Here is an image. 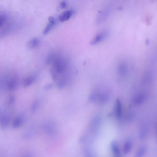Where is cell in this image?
<instances>
[{"mask_svg":"<svg viewBox=\"0 0 157 157\" xmlns=\"http://www.w3.org/2000/svg\"><path fill=\"white\" fill-rule=\"evenodd\" d=\"M72 11H66L62 12L58 17V19L61 22H64L68 20L73 14Z\"/></svg>","mask_w":157,"mask_h":157,"instance_id":"8992f818","label":"cell"},{"mask_svg":"<svg viewBox=\"0 0 157 157\" xmlns=\"http://www.w3.org/2000/svg\"><path fill=\"white\" fill-rule=\"evenodd\" d=\"M55 56L53 55H51L49 56L46 59V63L48 64H50L52 63V62L55 59Z\"/></svg>","mask_w":157,"mask_h":157,"instance_id":"ffe728a7","label":"cell"},{"mask_svg":"<svg viewBox=\"0 0 157 157\" xmlns=\"http://www.w3.org/2000/svg\"><path fill=\"white\" fill-rule=\"evenodd\" d=\"M109 34V32L107 31H102L96 36L92 40L91 44L92 45H94L100 43L107 38Z\"/></svg>","mask_w":157,"mask_h":157,"instance_id":"7a4b0ae2","label":"cell"},{"mask_svg":"<svg viewBox=\"0 0 157 157\" xmlns=\"http://www.w3.org/2000/svg\"><path fill=\"white\" fill-rule=\"evenodd\" d=\"M52 87V85L51 84H47L45 85L44 87V89L45 90H48L51 88Z\"/></svg>","mask_w":157,"mask_h":157,"instance_id":"7402d4cb","label":"cell"},{"mask_svg":"<svg viewBox=\"0 0 157 157\" xmlns=\"http://www.w3.org/2000/svg\"><path fill=\"white\" fill-rule=\"evenodd\" d=\"M6 20V17L3 15H0V27L3 24Z\"/></svg>","mask_w":157,"mask_h":157,"instance_id":"44dd1931","label":"cell"},{"mask_svg":"<svg viewBox=\"0 0 157 157\" xmlns=\"http://www.w3.org/2000/svg\"><path fill=\"white\" fill-rule=\"evenodd\" d=\"M116 102V115L118 118L120 119L122 117V104L119 99H117V100Z\"/></svg>","mask_w":157,"mask_h":157,"instance_id":"8fae6325","label":"cell"},{"mask_svg":"<svg viewBox=\"0 0 157 157\" xmlns=\"http://www.w3.org/2000/svg\"><path fill=\"white\" fill-rule=\"evenodd\" d=\"M0 118H1V115H0Z\"/></svg>","mask_w":157,"mask_h":157,"instance_id":"d4e9b609","label":"cell"},{"mask_svg":"<svg viewBox=\"0 0 157 157\" xmlns=\"http://www.w3.org/2000/svg\"><path fill=\"white\" fill-rule=\"evenodd\" d=\"M109 11L108 10L106 9L100 11L98 15L97 18V22L100 24L102 23L106 19L109 15Z\"/></svg>","mask_w":157,"mask_h":157,"instance_id":"277c9868","label":"cell"},{"mask_svg":"<svg viewBox=\"0 0 157 157\" xmlns=\"http://www.w3.org/2000/svg\"><path fill=\"white\" fill-rule=\"evenodd\" d=\"M39 105V101L37 100L34 101L31 107V110L32 113L35 112L37 110Z\"/></svg>","mask_w":157,"mask_h":157,"instance_id":"ac0fdd59","label":"cell"},{"mask_svg":"<svg viewBox=\"0 0 157 157\" xmlns=\"http://www.w3.org/2000/svg\"><path fill=\"white\" fill-rule=\"evenodd\" d=\"M128 66L127 64L125 63H122L119 66L118 69V74L121 76L123 77L127 73Z\"/></svg>","mask_w":157,"mask_h":157,"instance_id":"5b68a950","label":"cell"},{"mask_svg":"<svg viewBox=\"0 0 157 157\" xmlns=\"http://www.w3.org/2000/svg\"><path fill=\"white\" fill-rule=\"evenodd\" d=\"M107 96L104 94H93L90 96L89 100L92 102H105L107 100Z\"/></svg>","mask_w":157,"mask_h":157,"instance_id":"3957f363","label":"cell"},{"mask_svg":"<svg viewBox=\"0 0 157 157\" xmlns=\"http://www.w3.org/2000/svg\"><path fill=\"white\" fill-rule=\"evenodd\" d=\"M67 7L66 3L64 1L62 2L60 4V7L61 9H64Z\"/></svg>","mask_w":157,"mask_h":157,"instance_id":"603a6c76","label":"cell"},{"mask_svg":"<svg viewBox=\"0 0 157 157\" xmlns=\"http://www.w3.org/2000/svg\"><path fill=\"white\" fill-rule=\"evenodd\" d=\"M132 147L131 143L127 142L125 144L123 147V152L124 154H127L129 153Z\"/></svg>","mask_w":157,"mask_h":157,"instance_id":"e0dca14e","label":"cell"},{"mask_svg":"<svg viewBox=\"0 0 157 157\" xmlns=\"http://www.w3.org/2000/svg\"><path fill=\"white\" fill-rule=\"evenodd\" d=\"M40 43V40L37 38H34L31 39L28 44V47L30 49L37 47Z\"/></svg>","mask_w":157,"mask_h":157,"instance_id":"30bf717a","label":"cell"},{"mask_svg":"<svg viewBox=\"0 0 157 157\" xmlns=\"http://www.w3.org/2000/svg\"><path fill=\"white\" fill-rule=\"evenodd\" d=\"M146 151V148L142 146L136 152L135 156L137 157H142L145 154Z\"/></svg>","mask_w":157,"mask_h":157,"instance_id":"2e32d148","label":"cell"},{"mask_svg":"<svg viewBox=\"0 0 157 157\" xmlns=\"http://www.w3.org/2000/svg\"><path fill=\"white\" fill-rule=\"evenodd\" d=\"M55 24V22H49V23L44 29L43 34L46 35L48 34L50 31L53 28Z\"/></svg>","mask_w":157,"mask_h":157,"instance_id":"5bb4252c","label":"cell"},{"mask_svg":"<svg viewBox=\"0 0 157 157\" xmlns=\"http://www.w3.org/2000/svg\"><path fill=\"white\" fill-rule=\"evenodd\" d=\"M35 77L33 76H30L25 78L23 81V86L24 88L28 87L32 85L35 81Z\"/></svg>","mask_w":157,"mask_h":157,"instance_id":"7c38bea8","label":"cell"},{"mask_svg":"<svg viewBox=\"0 0 157 157\" xmlns=\"http://www.w3.org/2000/svg\"><path fill=\"white\" fill-rule=\"evenodd\" d=\"M10 120V118L9 116L5 115L3 116L1 119L0 123L1 128L3 129H6L9 124Z\"/></svg>","mask_w":157,"mask_h":157,"instance_id":"52a82bcc","label":"cell"},{"mask_svg":"<svg viewBox=\"0 0 157 157\" xmlns=\"http://www.w3.org/2000/svg\"><path fill=\"white\" fill-rule=\"evenodd\" d=\"M146 98V95L144 93H141L134 97L133 100L135 104L140 105L144 101Z\"/></svg>","mask_w":157,"mask_h":157,"instance_id":"ba28073f","label":"cell"},{"mask_svg":"<svg viewBox=\"0 0 157 157\" xmlns=\"http://www.w3.org/2000/svg\"><path fill=\"white\" fill-rule=\"evenodd\" d=\"M23 118L21 116L17 117L13 121L12 123L13 127L14 129H17L20 127L23 123Z\"/></svg>","mask_w":157,"mask_h":157,"instance_id":"9c48e42d","label":"cell"},{"mask_svg":"<svg viewBox=\"0 0 157 157\" xmlns=\"http://www.w3.org/2000/svg\"><path fill=\"white\" fill-rule=\"evenodd\" d=\"M15 101V98L13 95H11L9 97L7 103L9 105H12L14 104Z\"/></svg>","mask_w":157,"mask_h":157,"instance_id":"d6986e66","label":"cell"},{"mask_svg":"<svg viewBox=\"0 0 157 157\" xmlns=\"http://www.w3.org/2000/svg\"><path fill=\"white\" fill-rule=\"evenodd\" d=\"M17 81L15 79L10 80L7 85V87L9 90L12 91L15 90L17 86Z\"/></svg>","mask_w":157,"mask_h":157,"instance_id":"4fadbf2b","label":"cell"},{"mask_svg":"<svg viewBox=\"0 0 157 157\" xmlns=\"http://www.w3.org/2000/svg\"><path fill=\"white\" fill-rule=\"evenodd\" d=\"M52 63V77L54 80L57 81L60 75H64L67 69V65L63 59L59 58H55Z\"/></svg>","mask_w":157,"mask_h":157,"instance_id":"6da1fadb","label":"cell"},{"mask_svg":"<svg viewBox=\"0 0 157 157\" xmlns=\"http://www.w3.org/2000/svg\"><path fill=\"white\" fill-rule=\"evenodd\" d=\"M111 148L114 154L117 156H119L121 154L120 150L115 142H113L112 143Z\"/></svg>","mask_w":157,"mask_h":157,"instance_id":"9a60e30c","label":"cell"},{"mask_svg":"<svg viewBox=\"0 0 157 157\" xmlns=\"http://www.w3.org/2000/svg\"><path fill=\"white\" fill-rule=\"evenodd\" d=\"M49 22H55V19L52 16H50L49 18Z\"/></svg>","mask_w":157,"mask_h":157,"instance_id":"cb8c5ba5","label":"cell"}]
</instances>
